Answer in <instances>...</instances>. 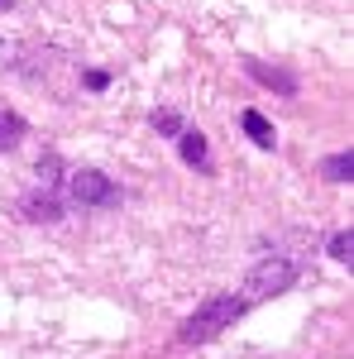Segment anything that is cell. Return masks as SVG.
Here are the masks:
<instances>
[{"label": "cell", "mask_w": 354, "mask_h": 359, "mask_svg": "<svg viewBox=\"0 0 354 359\" xmlns=\"http://www.w3.org/2000/svg\"><path fill=\"white\" fill-rule=\"evenodd\" d=\"M67 187H72V196H77L82 206H115V201H120V187L110 182L106 172H96V168H77Z\"/></svg>", "instance_id": "3"}, {"label": "cell", "mask_w": 354, "mask_h": 359, "mask_svg": "<svg viewBox=\"0 0 354 359\" xmlns=\"http://www.w3.org/2000/svg\"><path fill=\"white\" fill-rule=\"evenodd\" d=\"M321 172H326L330 182H350V172H354V158H350V154H330L326 163H321Z\"/></svg>", "instance_id": "8"}, {"label": "cell", "mask_w": 354, "mask_h": 359, "mask_svg": "<svg viewBox=\"0 0 354 359\" xmlns=\"http://www.w3.org/2000/svg\"><path fill=\"white\" fill-rule=\"evenodd\" d=\"M25 139V120L15 111H0V149H15Z\"/></svg>", "instance_id": "7"}, {"label": "cell", "mask_w": 354, "mask_h": 359, "mask_svg": "<svg viewBox=\"0 0 354 359\" xmlns=\"http://www.w3.org/2000/svg\"><path fill=\"white\" fill-rule=\"evenodd\" d=\"M240 125H245V135L254 139L259 149H273V125H268L259 111H245V115H240Z\"/></svg>", "instance_id": "6"}, {"label": "cell", "mask_w": 354, "mask_h": 359, "mask_svg": "<svg viewBox=\"0 0 354 359\" xmlns=\"http://www.w3.org/2000/svg\"><path fill=\"white\" fill-rule=\"evenodd\" d=\"M154 130H158V135H182V130H177V115H172V111H158V115H154Z\"/></svg>", "instance_id": "11"}, {"label": "cell", "mask_w": 354, "mask_h": 359, "mask_svg": "<svg viewBox=\"0 0 354 359\" xmlns=\"http://www.w3.org/2000/svg\"><path fill=\"white\" fill-rule=\"evenodd\" d=\"M25 216H29V221H57V216H62V206H57V196H53V192L25 196Z\"/></svg>", "instance_id": "4"}, {"label": "cell", "mask_w": 354, "mask_h": 359, "mask_svg": "<svg viewBox=\"0 0 354 359\" xmlns=\"http://www.w3.org/2000/svg\"><path fill=\"white\" fill-rule=\"evenodd\" d=\"M245 306H249L245 297H211V302H206V306H201V311L187 321V326H182V340H187V345L216 340V335L225 331L230 321H240V316H245Z\"/></svg>", "instance_id": "1"}, {"label": "cell", "mask_w": 354, "mask_h": 359, "mask_svg": "<svg viewBox=\"0 0 354 359\" xmlns=\"http://www.w3.org/2000/svg\"><path fill=\"white\" fill-rule=\"evenodd\" d=\"M297 278V269L287 264V259H259L245 278V302H259V297H273V292H282L287 283Z\"/></svg>", "instance_id": "2"}, {"label": "cell", "mask_w": 354, "mask_h": 359, "mask_svg": "<svg viewBox=\"0 0 354 359\" xmlns=\"http://www.w3.org/2000/svg\"><path fill=\"white\" fill-rule=\"evenodd\" d=\"M5 10H15V0H0V15H5Z\"/></svg>", "instance_id": "12"}, {"label": "cell", "mask_w": 354, "mask_h": 359, "mask_svg": "<svg viewBox=\"0 0 354 359\" xmlns=\"http://www.w3.org/2000/svg\"><path fill=\"white\" fill-rule=\"evenodd\" d=\"M249 72H254L259 82H268V86H282V96H292V91H297L287 72H273V67H264V62H249Z\"/></svg>", "instance_id": "9"}, {"label": "cell", "mask_w": 354, "mask_h": 359, "mask_svg": "<svg viewBox=\"0 0 354 359\" xmlns=\"http://www.w3.org/2000/svg\"><path fill=\"white\" fill-rule=\"evenodd\" d=\"M177 149H182V158H187L191 168H206V163H211V144H206V139L196 135V130L177 139Z\"/></svg>", "instance_id": "5"}, {"label": "cell", "mask_w": 354, "mask_h": 359, "mask_svg": "<svg viewBox=\"0 0 354 359\" xmlns=\"http://www.w3.org/2000/svg\"><path fill=\"white\" fill-rule=\"evenodd\" d=\"M330 259H340V264H350V259H354V235H350V230L330 235Z\"/></svg>", "instance_id": "10"}]
</instances>
